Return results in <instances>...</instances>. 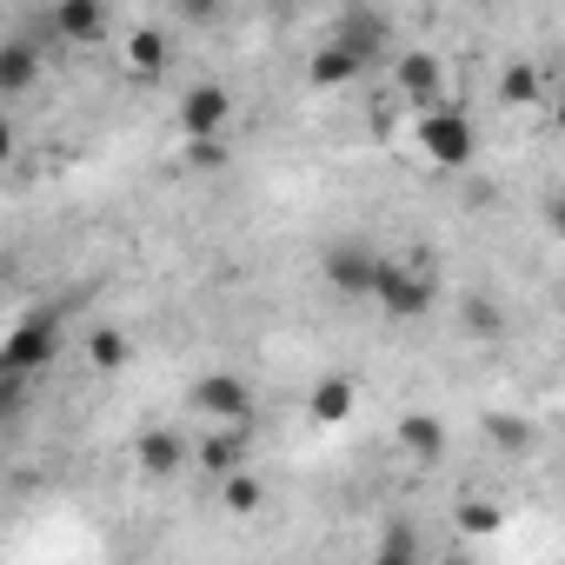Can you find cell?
<instances>
[{
	"instance_id": "obj_1",
	"label": "cell",
	"mask_w": 565,
	"mask_h": 565,
	"mask_svg": "<svg viewBox=\"0 0 565 565\" xmlns=\"http://www.w3.org/2000/svg\"><path fill=\"white\" fill-rule=\"evenodd\" d=\"M54 353H61V320H54V313H34V320H21V327H14V340H8V347H0V380L21 386V380H34Z\"/></svg>"
},
{
	"instance_id": "obj_2",
	"label": "cell",
	"mask_w": 565,
	"mask_h": 565,
	"mask_svg": "<svg viewBox=\"0 0 565 565\" xmlns=\"http://www.w3.org/2000/svg\"><path fill=\"white\" fill-rule=\"evenodd\" d=\"M373 300H380L393 320H426V313H433V279H426L419 266L380 259V273H373Z\"/></svg>"
},
{
	"instance_id": "obj_3",
	"label": "cell",
	"mask_w": 565,
	"mask_h": 565,
	"mask_svg": "<svg viewBox=\"0 0 565 565\" xmlns=\"http://www.w3.org/2000/svg\"><path fill=\"white\" fill-rule=\"evenodd\" d=\"M419 147H426L433 167H466V160L479 153V134H472V120H466L459 107H433V114L419 120Z\"/></svg>"
},
{
	"instance_id": "obj_4",
	"label": "cell",
	"mask_w": 565,
	"mask_h": 565,
	"mask_svg": "<svg viewBox=\"0 0 565 565\" xmlns=\"http://www.w3.org/2000/svg\"><path fill=\"white\" fill-rule=\"evenodd\" d=\"M193 413L200 419H213V426H253V386L239 380V373H206V380H193Z\"/></svg>"
},
{
	"instance_id": "obj_5",
	"label": "cell",
	"mask_w": 565,
	"mask_h": 565,
	"mask_svg": "<svg viewBox=\"0 0 565 565\" xmlns=\"http://www.w3.org/2000/svg\"><path fill=\"white\" fill-rule=\"evenodd\" d=\"M373 273H380V253H366V246H333V253H327V287H333V294L366 300V294H373Z\"/></svg>"
},
{
	"instance_id": "obj_6",
	"label": "cell",
	"mask_w": 565,
	"mask_h": 565,
	"mask_svg": "<svg viewBox=\"0 0 565 565\" xmlns=\"http://www.w3.org/2000/svg\"><path fill=\"white\" fill-rule=\"evenodd\" d=\"M226 87H193L186 100H180V127H186V140H206V134H220L226 127Z\"/></svg>"
},
{
	"instance_id": "obj_7",
	"label": "cell",
	"mask_w": 565,
	"mask_h": 565,
	"mask_svg": "<svg viewBox=\"0 0 565 565\" xmlns=\"http://www.w3.org/2000/svg\"><path fill=\"white\" fill-rule=\"evenodd\" d=\"M180 466H186V439L173 426H147L140 433V472L147 479H173Z\"/></svg>"
},
{
	"instance_id": "obj_8",
	"label": "cell",
	"mask_w": 565,
	"mask_h": 565,
	"mask_svg": "<svg viewBox=\"0 0 565 565\" xmlns=\"http://www.w3.org/2000/svg\"><path fill=\"white\" fill-rule=\"evenodd\" d=\"M393 74H399V94L413 107H439V61L433 54H399Z\"/></svg>"
},
{
	"instance_id": "obj_9",
	"label": "cell",
	"mask_w": 565,
	"mask_h": 565,
	"mask_svg": "<svg viewBox=\"0 0 565 565\" xmlns=\"http://www.w3.org/2000/svg\"><path fill=\"white\" fill-rule=\"evenodd\" d=\"M34 81H41L34 41H0V94H28Z\"/></svg>"
},
{
	"instance_id": "obj_10",
	"label": "cell",
	"mask_w": 565,
	"mask_h": 565,
	"mask_svg": "<svg viewBox=\"0 0 565 565\" xmlns=\"http://www.w3.org/2000/svg\"><path fill=\"white\" fill-rule=\"evenodd\" d=\"M360 74H366V54L347 47V41H333V47L313 54V87H347V81H360Z\"/></svg>"
},
{
	"instance_id": "obj_11",
	"label": "cell",
	"mask_w": 565,
	"mask_h": 565,
	"mask_svg": "<svg viewBox=\"0 0 565 565\" xmlns=\"http://www.w3.org/2000/svg\"><path fill=\"white\" fill-rule=\"evenodd\" d=\"M353 373H327L320 386H313V419L320 426H340V419H353Z\"/></svg>"
},
{
	"instance_id": "obj_12",
	"label": "cell",
	"mask_w": 565,
	"mask_h": 565,
	"mask_svg": "<svg viewBox=\"0 0 565 565\" xmlns=\"http://www.w3.org/2000/svg\"><path fill=\"white\" fill-rule=\"evenodd\" d=\"M54 28L67 41H100L107 34V8H94V0H67V8H54Z\"/></svg>"
},
{
	"instance_id": "obj_13",
	"label": "cell",
	"mask_w": 565,
	"mask_h": 565,
	"mask_svg": "<svg viewBox=\"0 0 565 565\" xmlns=\"http://www.w3.org/2000/svg\"><path fill=\"white\" fill-rule=\"evenodd\" d=\"M399 446H406L413 459H426V466H433V459L446 452V433H439V419H433V413H413V419H399Z\"/></svg>"
},
{
	"instance_id": "obj_14",
	"label": "cell",
	"mask_w": 565,
	"mask_h": 565,
	"mask_svg": "<svg viewBox=\"0 0 565 565\" xmlns=\"http://www.w3.org/2000/svg\"><path fill=\"white\" fill-rule=\"evenodd\" d=\"M373 565H419V532L406 525V519H393L386 532H380V558Z\"/></svg>"
},
{
	"instance_id": "obj_15",
	"label": "cell",
	"mask_w": 565,
	"mask_h": 565,
	"mask_svg": "<svg viewBox=\"0 0 565 565\" xmlns=\"http://www.w3.org/2000/svg\"><path fill=\"white\" fill-rule=\"evenodd\" d=\"M127 61H134V74H160V67H167V34L140 28V34L127 41Z\"/></svg>"
},
{
	"instance_id": "obj_16",
	"label": "cell",
	"mask_w": 565,
	"mask_h": 565,
	"mask_svg": "<svg viewBox=\"0 0 565 565\" xmlns=\"http://www.w3.org/2000/svg\"><path fill=\"white\" fill-rule=\"evenodd\" d=\"M220 492H226V505H233V512H259V499H266V492H259V479H253L246 466H239V472H226V479H220Z\"/></svg>"
},
{
	"instance_id": "obj_17",
	"label": "cell",
	"mask_w": 565,
	"mask_h": 565,
	"mask_svg": "<svg viewBox=\"0 0 565 565\" xmlns=\"http://www.w3.org/2000/svg\"><path fill=\"white\" fill-rule=\"evenodd\" d=\"M87 353H94V366H100V373H120L127 340H120V333H94V347H87Z\"/></svg>"
},
{
	"instance_id": "obj_18",
	"label": "cell",
	"mask_w": 565,
	"mask_h": 565,
	"mask_svg": "<svg viewBox=\"0 0 565 565\" xmlns=\"http://www.w3.org/2000/svg\"><path fill=\"white\" fill-rule=\"evenodd\" d=\"M499 94H505V100H532V94H539V81H532V67H512V74L499 81Z\"/></svg>"
},
{
	"instance_id": "obj_19",
	"label": "cell",
	"mask_w": 565,
	"mask_h": 565,
	"mask_svg": "<svg viewBox=\"0 0 565 565\" xmlns=\"http://www.w3.org/2000/svg\"><path fill=\"white\" fill-rule=\"evenodd\" d=\"M492 439H499V446H512V452H525V446H532V433H525L519 419H492Z\"/></svg>"
},
{
	"instance_id": "obj_20",
	"label": "cell",
	"mask_w": 565,
	"mask_h": 565,
	"mask_svg": "<svg viewBox=\"0 0 565 565\" xmlns=\"http://www.w3.org/2000/svg\"><path fill=\"white\" fill-rule=\"evenodd\" d=\"M492 525H499L492 505H459V532H492Z\"/></svg>"
},
{
	"instance_id": "obj_21",
	"label": "cell",
	"mask_w": 565,
	"mask_h": 565,
	"mask_svg": "<svg viewBox=\"0 0 565 565\" xmlns=\"http://www.w3.org/2000/svg\"><path fill=\"white\" fill-rule=\"evenodd\" d=\"M466 327H472V333H499V307L472 300V307H466Z\"/></svg>"
},
{
	"instance_id": "obj_22",
	"label": "cell",
	"mask_w": 565,
	"mask_h": 565,
	"mask_svg": "<svg viewBox=\"0 0 565 565\" xmlns=\"http://www.w3.org/2000/svg\"><path fill=\"white\" fill-rule=\"evenodd\" d=\"M186 160H193V167H206V173H213V167H226V153H220L213 140H193V153H186Z\"/></svg>"
},
{
	"instance_id": "obj_23",
	"label": "cell",
	"mask_w": 565,
	"mask_h": 565,
	"mask_svg": "<svg viewBox=\"0 0 565 565\" xmlns=\"http://www.w3.org/2000/svg\"><path fill=\"white\" fill-rule=\"evenodd\" d=\"M14 160V134H8V120H0V167Z\"/></svg>"
},
{
	"instance_id": "obj_24",
	"label": "cell",
	"mask_w": 565,
	"mask_h": 565,
	"mask_svg": "<svg viewBox=\"0 0 565 565\" xmlns=\"http://www.w3.org/2000/svg\"><path fill=\"white\" fill-rule=\"evenodd\" d=\"M8 399H14V386H8V380H0V406H8Z\"/></svg>"
}]
</instances>
